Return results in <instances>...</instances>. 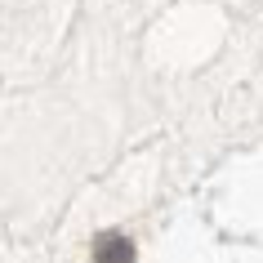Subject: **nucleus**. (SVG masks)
I'll list each match as a JSON object with an SVG mask.
<instances>
[{"instance_id": "nucleus-1", "label": "nucleus", "mask_w": 263, "mask_h": 263, "mask_svg": "<svg viewBox=\"0 0 263 263\" xmlns=\"http://www.w3.org/2000/svg\"><path fill=\"white\" fill-rule=\"evenodd\" d=\"M94 263H134V246H129V236L121 232H107L94 241Z\"/></svg>"}]
</instances>
